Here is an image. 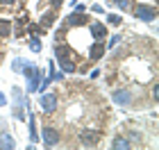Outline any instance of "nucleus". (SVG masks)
<instances>
[{"label":"nucleus","mask_w":159,"mask_h":150,"mask_svg":"<svg viewBox=\"0 0 159 150\" xmlns=\"http://www.w3.org/2000/svg\"><path fill=\"white\" fill-rule=\"evenodd\" d=\"M89 23V16L84 11H73L70 16H66V27H82Z\"/></svg>","instance_id":"423d86ee"},{"label":"nucleus","mask_w":159,"mask_h":150,"mask_svg":"<svg viewBox=\"0 0 159 150\" xmlns=\"http://www.w3.org/2000/svg\"><path fill=\"white\" fill-rule=\"evenodd\" d=\"M57 61H59V66H61L64 73H75V64H73L70 57H59Z\"/></svg>","instance_id":"4468645a"},{"label":"nucleus","mask_w":159,"mask_h":150,"mask_svg":"<svg viewBox=\"0 0 159 150\" xmlns=\"http://www.w3.org/2000/svg\"><path fill=\"white\" fill-rule=\"evenodd\" d=\"M41 141H43V146H46V148H55V146H59V132H57L55 127H43V132H41Z\"/></svg>","instance_id":"39448f33"},{"label":"nucleus","mask_w":159,"mask_h":150,"mask_svg":"<svg viewBox=\"0 0 159 150\" xmlns=\"http://www.w3.org/2000/svg\"><path fill=\"white\" fill-rule=\"evenodd\" d=\"M14 148H16L14 137H11V134H7V132H2V134H0V150H14Z\"/></svg>","instance_id":"f8f14e48"},{"label":"nucleus","mask_w":159,"mask_h":150,"mask_svg":"<svg viewBox=\"0 0 159 150\" xmlns=\"http://www.w3.org/2000/svg\"><path fill=\"white\" fill-rule=\"evenodd\" d=\"M16 0H0V5H14Z\"/></svg>","instance_id":"bb28decb"},{"label":"nucleus","mask_w":159,"mask_h":150,"mask_svg":"<svg viewBox=\"0 0 159 150\" xmlns=\"http://www.w3.org/2000/svg\"><path fill=\"white\" fill-rule=\"evenodd\" d=\"M55 20H57V9H48V11L41 16V27H43V30H48Z\"/></svg>","instance_id":"ddd939ff"},{"label":"nucleus","mask_w":159,"mask_h":150,"mask_svg":"<svg viewBox=\"0 0 159 150\" xmlns=\"http://www.w3.org/2000/svg\"><path fill=\"white\" fill-rule=\"evenodd\" d=\"M39 105L43 107V111H55L57 109V96L55 93H43L41 96V100H39Z\"/></svg>","instance_id":"1a4fd4ad"},{"label":"nucleus","mask_w":159,"mask_h":150,"mask_svg":"<svg viewBox=\"0 0 159 150\" xmlns=\"http://www.w3.org/2000/svg\"><path fill=\"white\" fill-rule=\"evenodd\" d=\"M107 23H111V25H120V23H123V18L118 16V14H107Z\"/></svg>","instance_id":"aec40b11"},{"label":"nucleus","mask_w":159,"mask_h":150,"mask_svg":"<svg viewBox=\"0 0 159 150\" xmlns=\"http://www.w3.org/2000/svg\"><path fill=\"white\" fill-rule=\"evenodd\" d=\"M73 7H75V11H86V7H84V5H73Z\"/></svg>","instance_id":"a878e982"},{"label":"nucleus","mask_w":159,"mask_h":150,"mask_svg":"<svg viewBox=\"0 0 159 150\" xmlns=\"http://www.w3.org/2000/svg\"><path fill=\"white\" fill-rule=\"evenodd\" d=\"M27 32H30V34H37V37H39V34H43V27L41 25H30V27H27Z\"/></svg>","instance_id":"412c9836"},{"label":"nucleus","mask_w":159,"mask_h":150,"mask_svg":"<svg viewBox=\"0 0 159 150\" xmlns=\"http://www.w3.org/2000/svg\"><path fill=\"white\" fill-rule=\"evenodd\" d=\"M114 98V102L120 105V107H127V105H132V93H129L127 89H118V91H114L111 93Z\"/></svg>","instance_id":"6e6552de"},{"label":"nucleus","mask_w":159,"mask_h":150,"mask_svg":"<svg viewBox=\"0 0 159 150\" xmlns=\"http://www.w3.org/2000/svg\"><path fill=\"white\" fill-rule=\"evenodd\" d=\"M107 52V46L102 43V41H96L91 48H89V59H93V61H98L100 57H102Z\"/></svg>","instance_id":"9d476101"},{"label":"nucleus","mask_w":159,"mask_h":150,"mask_svg":"<svg viewBox=\"0 0 159 150\" xmlns=\"http://www.w3.org/2000/svg\"><path fill=\"white\" fill-rule=\"evenodd\" d=\"M7 105V98H5V93H0V107H5Z\"/></svg>","instance_id":"393cba45"},{"label":"nucleus","mask_w":159,"mask_h":150,"mask_svg":"<svg viewBox=\"0 0 159 150\" xmlns=\"http://www.w3.org/2000/svg\"><path fill=\"white\" fill-rule=\"evenodd\" d=\"M64 2V0H50V5H52V9H57V7H59Z\"/></svg>","instance_id":"b1692460"},{"label":"nucleus","mask_w":159,"mask_h":150,"mask_svg":"<svg viewBox=\"0 0 159 150\" xmlns=\"http://www.w3.org/2000/svg\"><path fill=\"white\" fill-rule=\"evenodd\" d=\"M100 137H102V134L96 132V130H84L82 134H80V146L82 148H96Z\"/></svg>","instance_id":"20e7f679"},{"label":"nucleus","mask_w":159,"mask_h":150,"mask_svg":"<svg viewBox=\"0 0 159 150\" xmlns=\"http://www.w3.org/2000/svg\"><path fill=\"white\" fill-rule=\"evenodd\" d=\"M118 41H120V34H114V37H111V41H109V46H107V48H114V46L118 43Z\"/></svg>","instance_id":"4be33fe9"},{"label":"nucleus","mask_w":159,"mask_h":150,"mask_svg":"<svg viewBox=\"0 0 159 150\" xmlns=\"http://www.w3.org/2000/svg\"><path fill=\"white\" fill-rule=\"evenodd\" d=\"M70 5H77V0H70Z\"/></svg>","instance_id":"cd10ccee"},{"label":"nucleus","mask_w":159,"mask_h":150,"mask_svg":"<svg viewBox=\"0 0 159 150\" xmlns=\"http://www.w3.org/2000/svg\"><path fill=\"white\" fill-rule=\"evenodd\" d=\"M23 75L27 77V91H30V93L39 91V84H41V70L34 66V64H30V66L23 70Z\"/></svg>","instance_id":"f03ea898"},{"label":"nucleus","mask_w":159,"mask_h":150,"mask_svg":"<svg viewBox=\"0 0 159 150\" xmlns=\"http://www.w3.org/2000/svg\"><path fill=\"white\" fill-rule=\"evenodd\" d=\"M30 50H32V52H41V41L34 37V34H32V39H30Z\"/></svg>","instance_id":"6ab92c4d"},{"label":"nucleus","mask_w":159,"mask_h":150,"mask_svg":"<svg viewBox=\"0 0 159 150\" xmlns=\"http://www.w3.org/2000/svg\"><path fill=\"white\" fill-rule=\"evenodd\" d=\"M27 114V120H30V141L32 143H39V134H37V116L32 111H25Z\"/></svg>","instance_id":"9b49d317"},{"label":"nucleus","mask_w":159,"mask_h":150,"mask_svg":"<svg viewBox=\"0 0 159 150\" xmlns=\"http://www.w3.org/2000/svg\"><path fill=\"white\" fill-rule=\"evenodd\" d=\"M89 32H91L93 41H102L107 37V25L105 23H98V20H91V23H89Z\"/></svg>","instance_id":"0eeeda50"},{"label":"nucleus","mask_w":159,"mask_h":150,"mask_svg":"<svg viewBox=\"0 0 159 150\" xmlns=\"http://www.w3.org/2000/svg\"><path fill=\"white\" fill-rule=\"evenodd\" d=\"M91 11H93V14H105V9H102L100 5H93V7H91Z\"/></svg>","instance_id":"5701e85b"},{"label":"nucleus","mask_w":159,"mask_h":150,"mask_svg":"<svg viewBox=\"0 0 159 150\" xmlns=\"http://www.w3.org/2000/svg\"><path fill=\"white\" fill-rule=\"evenodd\" d=\"M11 23H9V20H5V18H0V37H9V34H11Z\"/></svg>","instance_id":"dca6fc26"},{"label":"nucleus","mask_w":159,"mask_h":150,"mask_svg":"<svg viewBox=\"0 0 159 150\" xmlns=\"http://www.w3.org/2000/svg\"><path fill=\"white\" fill-rule=\"evenodd\" d=\"M11 96H14V102H16V107H14V116H16L18 120H23L27 107H30V105H27V100H25V96H23V89H20V87H14Z\"/></svg>","instance_id":"f257e3e1"},{"label":"nucleus","mask_w":159,"mask_h":150,"mask_svg":"<svg viewBox=\"0 0 159 150\" xmlns=\"http://www.w3.org/2000/svg\"><path fill=\"white\" fill-rule=\"evenodd\" d=\"M30 64H32V61L20 59V57H18V59H14V61H11V68H14V73H23V70H25L27 66H30Z\"/></svg>","instance_id":"2eb2a0df"},{"label":"nucleus","mask_w":159,"mask_h":150,"mask_svg":"<svg viewBox=\"0 0 159 150\" xmlns=\"http://www.w3.org/2000/svg\"><path fill=\"white\" fill-rule=\"evenodd\" d=\"M114 2H116V7H118V9H123V11H129V9H132V0H114Z\"/></svg>","instance_id":"a211bd4d"},{"label":"nucleus","mask_w":159,"mask_h":150,"mask_svg":"<svg viewBox=\"0 0 159 150\" xmlns=\"http://www.w3.org/2000/svg\"><path fill=\"white\" fill-rule=\"evenodd\" d=\"M132 11L139 20H146V23H152L155 16H157L155 7H150V5H136V7H132Z\"/></svg>","instance_id":"7ed1b4c3"},{"label":"nucleus","mask_w":159,"mask_h":150,"mask_svg":"<svg viewBox=\"0 0 159 150\" xmlns=\"http://www.w3.org/2000/svg\"><path fill=\"white\" fill-rule=\"evenodd\" d=\"M111 148H114V150H127V148H129V141L123 139V137H118V139H114Z\"/></svg>","instance_id":"f3484780"}]
</instances>
